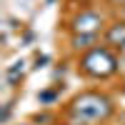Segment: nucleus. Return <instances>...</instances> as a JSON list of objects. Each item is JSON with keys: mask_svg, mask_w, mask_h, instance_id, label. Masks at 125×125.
<instances>
[{"mask_svg": "<svg viewBox=\"0 0 125 125\" xmlns=\"http://www.w3.org/2000/svg\"><path fill=\"white\" fill-rule=\"evenodd\" d=\"M83 65L90 75H110L113 70H115V58H113L108 50H93V53L83 60Z\"/></svg>", "mask_w": 125, "mask_h": 125, "instance_id": "obj_2", "label": "nucleus"}, {"mask_svg": "<svg viewBox=\"0 0 125 125\" xmlns=\"http://www.w3.org/2000/svg\"><path fill=\"white\" fill-rule=\"evenodd\" d=\"M108 113H110V105L100 95H83L75 100V115L80 120H98V118H105Z\"/></svg>", "mask_w": 125, "mask_h": 125, "instance_id": "obj_1", "label": "nucleus"}, {"mask_svg": "<svg viewBox=\"0 0 125 125\" xmlns=\"http://www.w3.org/2000/svg\"><path fill=\"white\" fill-rule=\"evenodd\" d=\"M100 25V18L95 15V13H83L78 20H75V28L80 30V33H93Z\"/></svg>", "mask_w": 125, "mask_h": 125, "instance_id": "obj_3", "label": "nucleus"}, {"mask_svg": "<svg viewBox=\"0 0 125 125\" xmlns=\"http://www.w3.org/2000/svg\"><path fill=\"white\" fill-rule=\"evenodd\" d=\"M108 38H110V43H120V45H123V43H125V25H115V28L110 30Z\"/></svg>", "mask_w": 125, "mask_h": 125, "instance_id": "obj_4", "label": "nucleus"}]
</instances>
